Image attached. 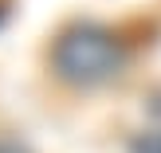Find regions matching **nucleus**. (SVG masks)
Here are the masks:
<instances>
[{
    "instance_id": "nucleus-1",
    "label": "nucleus",
    "mask_w": 161,
    "mask_h": 153,
    "mask_svg": "<svg viewBox=\"0 0 161 153\" xmlns=\"http://www.w3.org/2000/svg\"><path fill=\"white\" fill-rule=\"evenodd\" d=\"M130 63V47L118 31L102 28V24H71L55 36L51 43V71L71 86H102L110 79H118Z\"/></svg>"
},
{
    "instance_id": "nucleus-2",
    "label": "nucleus",
    "mask_w": 161,
    "mask_h": 153,
    "mask_svg": "<svg viewBox=\"0 0 161 153\" xmlns=\"http://www.w3.org/2000/svg\"><path fill=\"white\" fill-rule=\"evenodd\" d=\"M130 149H134V153H161V134H142Z\"/></svg>"
}]
</instances>
